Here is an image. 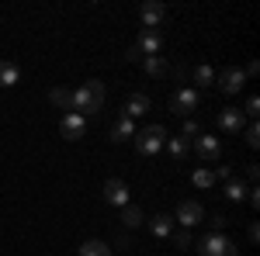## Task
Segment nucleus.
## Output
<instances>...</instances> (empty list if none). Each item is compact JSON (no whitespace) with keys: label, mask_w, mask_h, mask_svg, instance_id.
<instances>
[{"label":"nucleus","mask_w":260,"mask_h":256,"mask_svg":"<svg viewBox=\"0 0 260 256\" xmlns=\"http://www.w3.org/2000/svg\"><path fill=\"white\" fill-rule=\"evenodd\" d=\"M101 104H104V83H101V80H87L80 90H73V111H77L80 118L98 115Z\"/></svg>","instance_id":"nucleus-1"},{"label":"nucleus","mask_w":260,"mask_h":256,"mask_svg":"<svg viewBox=\"0 0 260 256\" xmlns=\"http://www.w3.org/2000/svg\"><path fill=\"white\" fill-rule=\"evenodd\" d=\"M198 256H240V246L222 232H208L198 242Z\"/></svg>","instance_id":"nucleus-2"},{"label":"nucleus","mask_w":260,"mask_h":256,"mask_svg":"<svg viewBox=\"0 0 260 256\" xmlns=\"http://www.w3.org/2000/svg\"><path fill=\"white\" fill-rule=\"evenodd\" d=\"M163 142H167V128L163 125H146L142 132H136V149L142 156H156L163 149Z\"/></svg>","instance_id":"nucleus-3"},{"label":"nucleus","mask_w":260,"mask_h":256,"mask_svg":"<svg viewBox=\"0 0 260 256\" xmlns=\"http://www.w3.org/2000/svg\"><path fill=\"white\" fill-rule=\"evenodd\" d=\"M101 197H104L108 204H115V208H125V204H128V184H125V180H118V177L104 180Z\"/></svg>","instance_id":"nucleus-4"},{"label":"nucleus","mask_w":260,"mask_h":256,"mask_svg":"<svg viewBox=\"0 0 260 256\" xmlns=\"http://www.w3.org/2000/svg\"><path fill=\"white\" fill-rule=\"evenodd\" d=\"M201 218H205V208H201L198 201H180V204H177V215H174V225L191 229V225H198Z\"/></svg>","instance_id":"nucleus-5"},{"label":"nucleus","mask_w":260,"mask_h":256,"mask_svg":"<svg viewBox=\"0 0 260 256\" xmlns=\"http://www.w3.org/2000/svg\"><path fill=\"white\" fill-rule=\"evenodd\" d=\"M59 135L62 138H70V142H77V138L87 135V118H80L77 111H66L59 121Z\"/></svg>","instance_id":"nucleus-6"},{"label":"nucleus","mask_w":260,"mask_h":256,"mask_svg":"<svg viewBox=\"0 0 260 256\" xmlns=\"http://www.w3.org/2000/svg\"><path fill=\"white\" fill-rule=\"evenodd\" d=\"M215 83H219L222 94H240L243 87H246V77H243V69H236V66H229V69H222L219 77H215Z\"/></svg>","instance_id":"nucleus-7"},{"label":"nucleus","mask_w":260,"mask_h":256,"mask_svg":"<svg viewBox=\"0 0 260 256\" xmlns=\"http://www.w3.org/2000/svg\"><path fill=\"white\" fill-rule=\"evenodd\" d=\"M198 90H191V87H180L177 94H174V97H170V111H174V115H187V111H194V107H198Z\"/></svg>","instance_id":"nucleus-8"},{"label":"nucleus","mask_w":260,"mask_h":256,"mask_svg":"<svg viewBox=\"0 0 260 256\" xmlns=\"http://www.w3.org/2000/svg\"><path fill=\"white\" fill-rule=\"evenodd\" d=\"M219 128H222V132H229V135H240L243 128H246L243 111H240V107H222V111H219Z\"/></svg>","instance_id":"nucleus-9"},{"label":"nucleus","mask_w":260,"mask_h":256,"mask_svg":"<svg viewBox=\"0 0 260 256\" xmlns=\"http://www.w3.org/2000/svg\"><path fill=\"white\" fill-rule=\"evenodd\" d=\"M139 18H142V24H146L149 31H156V28H160V21L167 18V7H163L160 0H146V4L139 7Z\"/></svg>","instance_id":"nucleus-10"},{"label":"nucleus","mask_w":260,"mask_h":256,"mask_svg":"<svg viewBox=\"0 0 260 256\" xmlns=\"http://www.w3.org/2000/svg\"><path fill=\"white\" fill-rule=\"evenodd\" d=\"M136 49L142 52V59H146V56H160V49H163V35H160V31H149V28H142L139 39H136Z\"/></svg>","instance_id":"nucleus-11"},{"label":"nucleus","mask_w":260,"mask_h":256,"mask_svg":"<svg viewBox=\"0 0 260 256\" xmlns=\"http://www.w3.org/2000/svg\"><path fill=\"white\" fill-rule=\"evenodd\" d=\"M194 149H198V156L205 159V163L222 156V142L215 135H198V138H194Z\"/></svg>","instance_id":"nucleus-12"},{"label":"nucleus","mask_w":260,"mask_h":256,"mask_svg":"<svg viewBox=\"0 0 260 256\" xmlns=\"http://www.w3.org/2000/svg\"><path fill=\"white\" fill-rule=\"evenodd\" d=\"M149 111V97L146 94H128L125 97V107H121V118H139Z\"/></svg>","instance_id":"nucleus-13"},{"label":"nucleus","mask_w":260,"mask_h":256,"mask_svg":"<svg viewBox=\"0 0 260 256\" xmlns=\"http://www.w3.org/2000/svg\"><path fill=\"white\" fill-rule=\"evenodd\" d=\"M111 142H128V138H136V121L132 118H118L115 125H111Z\"/></svg>","instance_id":"nucleus-14"},{"label":"nucleus","mask_w":260,"mask_h":256,"mask_svg":"<svg viewBox=\"0 0 260 256\" xmlns=\"http://www.w3.org/2000/svg\"><path fill=\"white\" fill-rule=\"evenodd\" d=\"M49 104H56L62 111H73V90L70 87H52L49 90Z\"/></svg>","instance_id":"nucleus-15"},{"label":"nucleus","mask_w":260,"mask_h":256,"mask_svg":"<svg viewBox=\"0 0 260 256\" xmlns=\"http://www.w3.org/2000/svg\"><path fill=\"white\" fill-rule=\"evenodd\" d=\"M80 256H115V249L108 242H101V239H87L80 246Z\"/></svg>","instance_id":"nucleus-16"},{"label":"nucleus","mask_w":260,"mask_h":256,"mask_svg":"<svg viewBox=\"0 0 260 256\" xmlns=\"http://www.w3.org/2000/svg\"><path fill=\"white\" fill-rule=\"evenodd\" d=\"M121 225H125V229H139V225H142V208H139V204L128 201V204L121 208Z\"/></svg>","instance_id":"nucleus-17"},{"label":"nucleus","mask_w":260,"mask_h":256,"mask_svg":"<svg viewBox=\"0 0 260 256\" xmlns=\"http://www.w3.org/2000/svg\"><path fill=\"white\" fill-rule=\"evenodd\" d=\"M21 80V69L11 59H0V87H14Z\"/></svg>","instance_id":"nucleus-18"},{"label":"nucleus","mask_w":260,"mask_h":256,"mask_svg":"<svg viewBox=\"0 0 260 256\" xmlns=\"http://www.w3.org/2000/svg\"><path fill=\"white\" fill-rule=\"evenodd\" d=\"M149 232H153L156 239L170 236V232H174V218H170V215H156V218H149Z\"/></svg>","instance_id":"nucleus-19"},{"label":"nucleus","mask_w":260,"mask_h":256,"mask_svg":"<svg viewBox=\"0 0 260 256\" xmlns=\"http://www.w3.org/2000/svg\"><path fill=\"white\" fill-rule=\"evenodd\" d=\"M142 69H146L149 77H167V69H170V66H167L163 56H146V59H142Z\"/></svg>","instance_id":"nucleus-20"},{"label":"nucleus","mask_w":260,"mask_h":256,"mask_svg":"<svg viewBox=\"0 0 260 256\" xmlns=\"http://www.w3.org/2000/svg\"><path fill=\"white\" fill-rule=\"evenodd\" d=\"M215 77H219V73H215V69H212L208 62H201V66H194V73H191V80H194L198 87H212V83H215Z\"/></svg>","instance_id":"nucleus-21"},{"label":"nucleus","mask_w":260,"mask_h":256,"mask_svg":"<svg viewBox=\"0 0 260 256\" xmlns=\"http://www.w3.org/2000/svg\"><path fill=\"white\" fill-rule=\"evenodd\" d=\"M191 184H194L198 191H208V187H215V173H212L208 166H198V170L191 173Z\"/></svg>","instance_id":"nucleus-22"},{"label":"nucleus","mask_w":260,"mask_h":256,"mask_svg":"<svg viewBox=\"0 0 260 256\" xmlns=\"http://www.w3.org/2000/svg\"><path fill=\"white\" fill-rule=\"evenodd\" d=\"M246 191H250V187H246L243 180H229V184H225V197H229V201H246Z\"/></svg>","instance_id":"nucleus-23"},{"label":"nucleus","mask_w":260,"mask_h":256,"mask_svg":"<svg viewBox=\"0 0 260 256\" xmlns=\"http://www.w3.org/2000/svg\"><path fill=\"white\" fill-rule=\"evenodd\" d=\"M167 149H170V156H174V159H184V156H187V138H184V135L167 138Z\"/></svg>","instance_id":"nucleus-24"},{"label":"nucleus","mask_w":260,"mask_h":256,"mask_svg":"<svg viewBox=\"0 0 260 256\" xmlns=\"http://www.w3.org/2000/svg\"><path fill=\"white\" fill-rule=\"evenodd\" d=\"M243 135H246V145H253V149H257V145H260V128H257V121H253V125H246V128H243Z\"/></svg>","instance_id":"nucleus-25"},{"label":"nucleus","mask_w":260,"mask_h":256,"mask_svg":"<svg viewBox=\"0 0 260 256\" xmlns=\"http://www.w3.org/2000/svg\"><path fill=\"white\" fill-rule=\"evenodd\" d=\"M170 236H174V246H177V249H187V246H191V232H187V229H177V232H170Z\"/></svg>","instance_id":"nucleus-26"},{"label":"nucleus","mask_w":260,"mask_h":256,"mask_svg":"<svg viewBox=\"0 0 260 256\" xmlns=\"http://www.w3.org/2000/svg\"><path fill=\"white\" fill-rule=\"evenodd\" d=\"M246 115H250V118L260 115V97H246V104H243V118H246Z\"/></svg>","instance_id":"nucleus-27"},{"label":"nucleus","mask_w":260,"mask_h":256,"mask_svg":"<svg viewBox=\"0 0 260 256\" xmlns=\"http://www.w3.org/2000/svg\"><path fill=\"white\" fill-rule=\"evenodd\" d=\"M180 135H187V138H198V135H201L198 121H184V132H180Z\"/></svg>","instance_id":"nucleus-28"},{"label":"nucleus","mask_w":260,"mask_h":256,"mask_svg":"<svg viewBox=\"0 0 260 256\" xmlns=\"http://www.w3.org/2000/svg\"><path fill=\"white\" fill-rule=\"evenodd\" d=\"M246 177H250V187H257V177H260V166H257V163H250V166H246Z\"/></svg>","instance_id":"nucleus-29"},{"label":"nucleus","mask_w":260,"mask_h":256,"mask_svg":"<svg viewBox=\"0 0 260 256\" xmlns=\"http://www.w3.org/2000/svg\"><path fill=\"white\" fill-rule=\"evenodd\" d=\"M225 225H229V218H225V215H215V218H212V232H222Z\"/></svg>","instance_id":"nucleus-30"},{"label":"nucleus","mask_w":260,"mask_h":256,"mask_svg":"<svg viewBox=\"0 0 260 256\" xmlns=\"http://www.w3.org/2000/svg\"><path fill=\"white\" fill-rule=\"evenodd\" d=\"M212 173H215V180H225V184L233 180V170H229V166H219V170H212Z\"/></svg>","instance_id":"nucleus-31"},{"label":"nucleus","mask_w":260,"mask_h":256,"mask_svg":"<svg viewBox=\"0 0 260 256\" xmlns=\"http://www.w3.org/2000/svg\"><path fill=\"white\" fill-rule=\"evenodd\" d=\"M125 59H128V62H142V52L136 49V45H128V52H125Z\"/></svg>","instance_id":"nucleus-32"}]
</instances>
